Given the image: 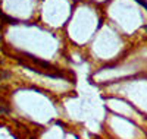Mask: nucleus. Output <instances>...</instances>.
Returning <instances> with one entry per match:
<instances>
[{
  "instance_id": "1",
  "label": "nucleus",
  "mask_w": 147,
  "mask_h": 139,
  "mask_svg": "<svg viewBox=\"0 0 147 139\" xmlns=\"http://www.w3.org/2000/svg\"><path fill=\"white\" fill-rule=\"evenodd\" d=\"M0 21L5 22V23H10V25L19 23V19H16V18H13V16H9V15H6L3 10H0Z\"/></svg>"
},
{
  "instance_id": "2",
  "label": "nucleus",
  "mask_w": 147,
  "mask_h": 139,
  "mask_svg": "<svg viewBox=\"0 0 147 139\" xmlns=\"http://www.w3.org/2000/svg\"><path fill=\"white\" fill-rule=\"evenodd\" d=\"M12 76V72L9 69H0V82L2 81H7Z\"/></svg>"
},
{
  "instance_id": "3",
  "label": "nucleus",
  "mask_w": 147,
  "mask_h": 139,
  "mask_svg": "<svg viewBox=\"0 0 147 139\" xmlns=\"http://www.w3.org/2000/svg\"><path fill=\"white\" fill-rule=\"evenodd\" d=\"M0 114H2V116L10 114V107H9L7 103H0Z\"/></svg>"
},
{
  "instance_id": "4",
  "label": "nucleus",
  "mask_w": 147,
  "mask_h": 139,
  "mask_svg": "<svg viewBox=\"0 0 147 139\" xmlns=\"http://www.w3.org/2000/svg\"><path fill=\"white\" fill-rule=\"evenodd\" d=\"M3 63H5V59H3V57H0V66H3Z\"/></svg>"
},
{
  "instance_id": "5",
  "label": "nucleus",
  "mask_w": 147,
  "mask_h": 139,
  "mask_svg": "<svg viewBox=\"0 0 147 139\" xmlns=\"http://www.w3.org/2000/svg\"><path fill=\"white\" fill-rule=\"evenodd\" d=\"M2 41H3V32L0 31V43H2Z\"/></svg>"
},
{
  "instance_id": "6",
  "label": "nucleus",
  "mask_w": 147,
  "mask_h": 139,
  "mask_svg": "<svg viewBox=\"0 0 147 139\" xmlns=\"http://www.w3.org/2000/svg\"><path fill=\"white\" fill-rule=\"evenodd\" d=\"M143 29H144V31L147 32V25H143Z\"/></svg>"
},
{
  "instance_id": "7",
  "label": "nucleus",
  "mask_w": 147,
  "mask_h": 139,
  "mask_svg": "<svg viewBox=\"0 0 147 139\" xmlns=\"http://www.w3.org/2000/svg\"><path fill=\"white\" fill-rule=\"evenodd\" d=\"M0 3H2V0H0Z\"/></svg>"
}]
</instances>
